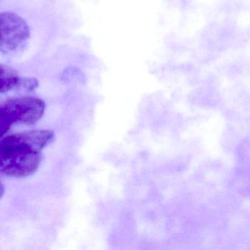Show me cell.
Segmentation results:
<instances>
[{"mask_svg": "<svg viewBox=\"0 0 250 250\" xmlns=\"http://www.w3.org/2000/svg\"><path fill=\"white\" fill-rule=\"evenodd\" d=\"M45 104L34 97H23L0 103V125L10 129L15 123L33 124L43 115Z\"/></svg>", "mask_w": 250, "mask_h": 250, "instance_id": "1", "label": "cell"}, {"mask_svg": "<svg viewBox=\"0 0 250 250\" xmlns=\"http://www.w3.org/2000/svg\"><path fill=\"white\" fill-rule=\"evenodd\" d=\"M40 152L0 151V173L14 178L34 174L41 164Z\"/></svg>", "mask_w": 250, "mask_h": 250, "instance_id": "2", "label": "cell"}, {"mask_svg": "<svg viewBox=\"0 0 250 250\" xmlns=\"http://www.w3.org/2000/svg\"><path fill=\"white\" fill-rule=\"evenodd\" d=\"M29 37V26L21 16L7 12L0 13V51H15Z\"/></svg>", "mask_w": 250, "mask_h": 250, "instance_id": "3", "label": "cell"}, {"mask_svg": "<svg viewBox=\"0 0 250 250\" xmlns=\"http://www.w3.org/2000/svg\"><path fill=\"white\" fill-rule=\"evenodd\" d=\"M54 138V132L46 129L16 134L0 140V151L40 152L51 143Z\"/></svg>", "mask_w": 250, "mask_h": 250, "instance_id": "4", "label": "cell"}, {"mask_svg": "<svg viewBox=\"0 0 250 250\" xmlns=\"http://www.w3.org/2000/svg\"><path fill=\"white\" fill-rule=\"evenodd\" d=\"M21 78L16 70L0 63V93L19 86Z\"/></svg>", "mask_w": 250, "mask_h": 250, "instance_id": "5", "label": "cell"}, {"mask_svg": "<svg viewBox=\"0 0 250 250\" xmlns=\"http://www.w3.org/2000/svg\"><path fill=\"white\" fill-rule=\"evenodd\" d=\"M19 85H21L28 91H33L38 88V82L35 78H24V79H20Z\"/></svg>", "mask_w": 250, "mask_h": 250, "instance_id": "6", "label": "cell"}, {"mask_svg": "<svg viewBox=\"0 0 250 250\" xmlns=\"http://www.w3.org/2000/svg\"><path fill=\"white\" fill-rule=\"evenodd\" d=\"M4 186H3L2 183H0V199H1V197L4 195Z\"/></svg>", "mask_w": 250, "mask_h": 250, "instance_id": "7", "label": "cell"}]
</instances>
